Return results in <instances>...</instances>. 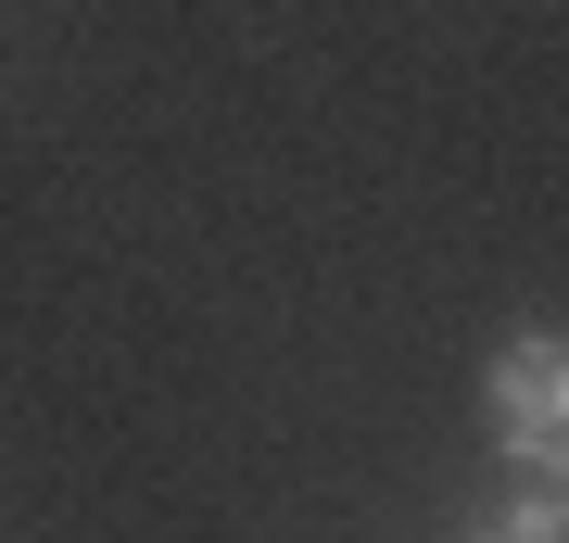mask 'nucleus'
<instances>
[{
  "instance_id": "2",
  "label": "nucleus",
  "mask_w": 569,
  "mask_h": 543,
  "mask_svg": "<svg viewBox=\"0 0 569 543\" xmlns=\"http://www.w3.org/2000/svg\"><path fill=\"white\" fill-rule=\"evenodd\" d=\"M468 543H569V493H557V481H519V493L493 505Z\"/></svg>"
},
{
  "instance_id": "1",
  "label": "nucleus",
  "mask_w": 569,
  "mask_h": 543,
  "mask_svg": "<svg viewBox=\"0 0 569 543\" xmlns=\"http://www.w3.org/2000/svg\"><path fill=\"white\" fill-rule=\"evenodd\" d=\"M481 418H493V443H507L519 481L569 493V329H519V342L481 366Z\"/></svg>"
}]
</instances>
